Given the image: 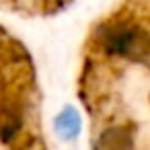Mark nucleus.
<instances>
[{"mask_svg":"<svg viewBox=\"0 0 150 150\" xmlns=\"http://www.w3.org/2000/svg\"><path fill=\"white\" fill-rule=\"evenodd\" d=\"M95 41L107 58H121L150 68V31L132 19H113L97 27Z\"/></svg>","mask_w":150,"mask_h":150,"instance_id":"f257e3e1","label":"nucleus"},{"mask_svg":"<svg viewBox=\"0 0 150 150\" xmlns=\"http://www.w3.org/2000/svg\"><path fill=\"white\" fill-rule=\"evenodd\" d=\"M134 134L127 125H107L95 140L93 150H134Z\"/></svg>","mask_w":150,"mask_h":150,"instance_id":"f03ea898","label":"nucleus"},{"mask_svg":"<svg viewBox=\"0 0 150 150\" xmlns=\"http://www.w3.org/2000/svg\"><path fill=\"white\" fill-rule=\"evenodd\" d=\"M80 132H82V117L78 109L72 105H64L54 117V134L62 142H72L80 136Z\"/></svg>","mask_w":150,"mask_h":150,"instance_id":"7ed1b4c3","label":"nucleus"}]
</instances>
